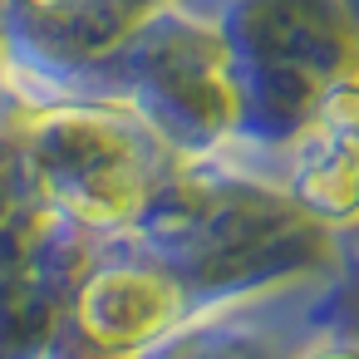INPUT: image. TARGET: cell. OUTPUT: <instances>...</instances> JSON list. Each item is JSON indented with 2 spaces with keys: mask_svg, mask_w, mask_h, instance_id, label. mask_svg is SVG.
Wrapping results in <instances>:
<instances>
[{
  "mask_svg": "<svg viewBox=\"0 0 359 359\" xmlns=\"http://www.w3.org/2000/svg\"><path fill=\"white\" fill-rule=\"evenodd\" d=\"M99 295L114 300V305H104L94 315V330L109 334V339H123V320H133V334L153 330V320L163 310V295L153 290V280H138V276H128V300H123V285L118 280H99Z\"/></svg>",
  "mask_w": 359,
  "mask_h": 359,
  "instance_id": "obj_1",
  "label": "cell"
}]
</instances>
